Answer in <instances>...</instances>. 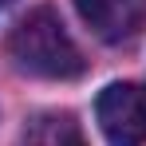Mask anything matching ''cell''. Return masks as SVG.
I'll return each instance as SVG.
<instances>
[{
	"label": "cell",
	"mask_w": 146,
	"mask_h": 146,
	"mask_svg": "<svg viewBox=\"0 0 146 146\" xmlns=\"http://www.w3.org/2000/svg\"><path fill=\"white\" fill-rule=\"evenodd\" d=\"M95 119L111 146H142L146 142V91L134 83H111L95 103Z\"/></svg>",
	"instance_id": "7a4b0ae2"
},
{
	"label": "cell",
	"mask_w": 146,
	"mask_h": 146,
	"mask_svg": "<svg viewBox=\"0 0 146 146\" xmlns=\"http://www.w3.org/2000/svg\"><path fill=\"white\" fill-rule=\"evenodd\" d=\"M8 59L16 63V71L36 79H75L87 67L83 51L75 48L63 20L51 8H32L8 32Z\"/></svg>",
	"instance_id": "6da1fadb"
},
{
	"label": "cell",
	"mask_w": 146,
	"mask_h": 146,
	"mask_svg": "<svg viewBox=\"0 0 146 146\" xmlns=\"http://www.w3.org/2000/svg\"><path fill=\"white\" fill-rule=\"evenodd\" d=\"M75 8L107 44H130L146 28V0H75Z\"/></svg>",
	"instance_id": "3957f363"
},
{
	"label": "cell",
	"mask_w": 146,
	"mask_h": 146,
	"mask_svg": "<svg viewBox=\"0 0 146 146\" xmlns=\"http://www.w3.org/2000/svg\"><path fill=\"white\" fill-rule=\"evenodd\" d=\"M24 146H87V138H83V126L67 111H44L28 122Z\"/></svg>",
	"instance_id": "277c9868"
},
{
	"label": "cell",
	"mask_w": 146,
	"mask_h": 146,
	"mask_svg": "<svg viewBox=\"0 0 146 146\" xmlns=\"http://www.w3.org/2000/svg\"><path fill=\"white\" fill-rule=\"evenodd\" d=\"M4 4H12V0H0V8H4Z\"/></svg>",
	"instance_id": "5b68a950"
}]
</instances>
